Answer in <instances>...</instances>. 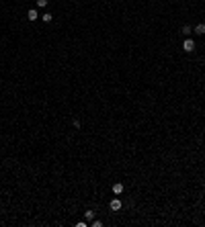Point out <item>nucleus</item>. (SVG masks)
Instances as JSON below:
<instances>
[{
  "mask_svg": "<svg viewBox=\"0 0 205 227\" xmlns=\"http://www.w3.org/2000/svg\"><path fill=\"white\" fill-rule=\"evenodd\" d=\"M193 31H195L197 35H205V25H203V23H199V25L193 29Z\"/></svg>",
  "mask_w": 205,
  "mask_h": 227,
  "instance_id": "obj_5",
  "label": "nucleus"
},
{
  "mask_svg": "<svg viewBox=\"0 0 205 227\" xmlns=\"http://www.w3.org/2000/svg\"><path fill=\"white\" fill-rule=\"evenodd\" d=\"M123 190H125V186H123L121 182H115V184H113V194H115V196L123 194Z\"/></svg>",
  "mask_w": 205,
  "mask_h": 227,
  "instance_id": "obj_3",
  "label": "nucleus"
},
{
  "mask_svg": "<svg viewBox=\"0 0 205 227\" xmlns=\"http://www.w3.org/2000/svg\"><path fill=\"white\" fill-rule=\"evenodd\" d=\"M90 225H92V227H102V221H99V219H92V221H90Z\"/></svg>",
  "mask_w": 205,
  "mask_h": 227,
  "instance_id": "obj_9",
  "label": "nucleus"
},
{
  "mask_svg": "<svg viewBox=\"0 0 205 227\" xmlns=\"http://www.w3.org/2000/svg\"><path fill=\"white\" fill-rule=\"evenodd\" d=\"M41 19H43V23H51V21H54V14H51V13H43V14H41Z\"/></svg>",
  "mask_w": 205,
  "mask_h": 227,
  "instance_id": "obj_6",
  "label": "nucleus"
},
{
  "mask_svg": "<svg viewBox=\"0 0 205 227\" xmlns=\"http://www.w3.org/2000/svg\"><path fill=\"white\" fill-rule=\"evenodd\" d=\"M37 6H39V8H45V6H47V0H37Z\"/></svg>",
  "mask_w": 205,
  "mask_h": 227,
  "instance_id": "obj_10",
  "label": "nucleus"
},
{
  "mask_svg": "<svg viewBox=\"0 0 205 227\" xmlns=\"http://www.w3.org/2000/svg\"><path fill=\"white\" fill-rule=\"evenodd\" d=\"M37 16H39V14H37V10H35V8H31V10L27 13V19H29V21H37Z\"/></svg>",
  "mask_w": 205,
  "mask_h": 227,
  "instance_id": "obj_4",
  "label": "nucleus"
},
{
  "mask_svg": "<svg viewBox=\"0 0 205 227\" xmlns=\"http://www.w3.org/2000/svg\"><path fill=\"white\" fill-rule=\"evenodd\" d=\"M191 33H193V27H189V25H184V27H183V35H184V37H189Z\"/></svg>",
  "mask_w": 205,
  "mask_h": 227,
  "instance_id": "obj_7",
  "label": "nucleus"
},
{
  "mask_svg": "<svg viewBox=\"0 0 205 227\" xmlns=\"http://www.w3.org/2000/svg\"><path fill=\"white\" fill-rule=\"evenodd\" d=\"M109 207H111V211H121L123 203H121V199H119V196H115V199L109 203Z\"/></svg>",
  "mask_w": 205,
  "mask_h": 227,
  "instance_id": "obj_2",
  "label": "nucleus"
},
{
  "mask_svg": "<svg viewBox=\"0 0 205 227\" xmlns=\"http://www.w3.org/2000/svg\"><path fill=\"white\" fill-rule=\"evenodd\" d=\"M183 49H184V53H191V51H195V41H193V39H189V37H184Z\"/></svg>",
  "mask_w": 205,
  "mask_h": 227,
  "instance_id": "obj_1",
  "label": "nucleus"
},
{
  "mask_svg": "<svg viewBox=\"0 0 205 227\" xmlns=\"http://www.w3.org/2000/svg\"><path fill=\"white\" fill-rule=\"evenodd\" d=\"M88 225V221H80V223H76V227H86Z\"/></svg>",
  "mask_w": 205,
  "mask_h": 227,
  "instance_id": "obj_11",
  "label": "nucleus"
},
{
  "mask_svg": "<svg viewBox=\"0 0 205 227\" xmlns=\"http://www.w3.org/2000/svg\"><path fill=\"white\" fill-rule=\"evenodd\" d=\"M84 219L92 221V219H95V211H86V213H84Z\"/></svg>",
  "mask_w": 205,
  "mask_h": 227,
  "instance_id": "obj_8",
  "label": "nucleus"
}]
</instances>
